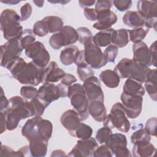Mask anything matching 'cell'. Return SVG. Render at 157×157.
Returning a JSON list of instances; mask_svg holds the SVG:
<instances>
[{
  "label": "cell",
  "instance_id": "obj_8",
  "mask_svg": "<svg viewBox=\"0 0 157 157\" xmlns=\"http://www.w3.org/2000/svg\"><path fill=\"white\" fill-rule=\"evenodd\" d=\"M84 47L85 59L88 66L91 68L98 69L106 65L107 61L104 53L101 48L94 44L93 37L84 44Z\"/></svg>",
  "mask_w": 157,
  "mask_h": 157
},
{
  "label": "cell",
  "instance_id": "obj_49",
  "mask_svg": "<svg viewBox=\"0 0 157 157\" xmlns=\"http://www.w3.org/2000/svg\"><path fill=\"white\" fill-rule=\"evenodd\" d=\"M33 11L32 7L29 3H25L20 8V17L21 21L28 20L31 15Z\"/></svg>",
  "mask_w": 157,
  "mask_h": 157
},
{
  "label": "cell",
  "instance_id": "obj_35",
  "mask_svg": "<svg viewBox=\"0 0 157 157\" xmlns=\"http://www.w3.org/2000/svg\"><path fill=\"white\" fill-rule=\"evenodd\" d=\"M35 34L31 29H25L20 38V40L23 49H26L31 44L35 42Z\"/></svg>",
  "mask_w": 157,
  "mask_h": 157
},
{
  "label": "cell",
  "instance_id": "obj_43",
  "mask_svg": "<svg viewBox=\"0 0 157 157\" xmlns=\"http://www.w3.org/2000/svg\"><path fill=\"white\" fill-rule=\"evenodd\" d=\"M78 34V40L80 44H84L90 38L93 37L92 33L90 30L86 27H80L76 29Z\"/></svg>",
  "mask_w": 157,
  "mask_h": 157
},
{
  "label": "cell",
  "instance_id": "obj_54",
  "mask_svg": "<svg viewBox=\"0 0 157 157\" xmlns=\"http://www.w3.org/2000/svg\"><path fill=\"white\" fill-rule=\"evenodd\" d=\"M150 55L152 59V65L155 67L156 66V41H154L151 45H150Z\"/></svg>",
  "mask_w": 157,
  "mask_h": 157
},
{
  "label": "cell",
  "instance_id": "obj_57",
  "mask_svg": "<svg viewBox=\"0 0 157 157\" xmlns=\"http://www.w3.org/2000/svg\"><path fill=\"white\" fill-rule=\"evenodd\" d=\"M66 156L65 152L62 150H55L52 151L51 156Z\"/></svg>",
  "mask_w": 157,
  "mask_h": 157
},
{
  "label": "cell",
  "instance_id": "obj_11",
  "mask_svg": "<svg viewBox=\"0 0 157 157\" xmlns=\"http://www.w3.org/2000/svg\"><path fill=\"white\" fill-rule=\"evenodd\" d=\"M120 99L128 118L135 119L139 116L142 109L143 96L128 95L122 92Z\"/></svg>",
  "mask_w": 157,
  "mask_h": 157
},
{
  "label": "cell",
  "instance_id": "obj_40",
  "mask_svg": "<svg viewBox=\"0 0 157 157\" xmlns=\"http://www.w3.org/2000/svg\"><path fill=\"white\" fill-rule=\"evenodd\" d=\"M33 31L35 35L39 37H44L49 33L46 23L42 20L37 21L34 24Z\"/></svg>",
  "mask_w": 157,
  "mask_h": 157
},
{
  "label": "cell",
  "instance_id": "obj_50",
  "mask_svg": "<svg viewBox=\"0 0 157 157\" xmlns=\"http://www.w3.org/2000/svg\"><path fill=\"white\" fill-rule=\"evenodd\" d=\"M76 82H77V78L74 75L71 74H66V73L65 75L63 77V78H61V84L66 87H69V86L73 85Z\"/></svg>",
  "mask_w": 157,
  "mask_h": 157
},
{
  "label": "cell",
  "instance_id": "obj_45",
  "mask_svg": "<svg viewBox=\"0 0 157 157\" xmlns=\"http://www.w3.org/2000/svg\"><path fill=\"white\" fill-rule=\"evenodd\" d=\"M112 4V1L98 0L96 1L94 9L97 13L105 10H109L110 9Z\"/></svg>",
  "mask_w": 157,
  "mask_h": 157
},
{
  "label": "cell",
  "instance_id": "obj_22",
  "mask_svg": "<svg viewBox=\"0 0 157 157\" xmlns=\"http://www.w3.org/2000/svg\"><path fill=\"white\" fill-rule=\"evenodd\" d=\"M145 88L150 98L154 101H157L156 83V69H150L148 71L145 81Z\"/></svg>",
  "mask_w": 157,
  "mask_h": 157
},
{
  "label": "cell",
  "instance_id": "obj_47",
  "mask_svg": "<svg viewBox=\"0 0 157 157\" xmlns=\"http://www.w3.org/2000/svg\"><path fill=\"white\" fill-rule=\"evenodd\" d=\"M156 123H157V119L156 117L150 118L146 122L144 129L150 136H156Z\"/></svg>",
  "mask_w": 157,
  "mask_h": 157
},
{
  "label": "cell",
  "instance_id": "obj_31",
  "mask_svg": "<svg viewBox=\"0 0 157 157\" xmlns=\"http://www.w3.org/2000/svg\"><path fill=\"white\" fill-rule=\"evenodd\" d=\"M151 136L144 128L134 131L131 136V141L134 145H145L150 142Z\"/></svg>",
  "mask_w": 157,
  "mask_h": 157
},
{
  "label": "cell",
  "instance_id": "obj_12",
  "mask_svg": "<svg viewBox=\"0 0 157 157\" xmlns=\"http://www.w3.org/2000/svg\"><path fill=\"white\" fill-rule=\"evenodd\" d=\"M116 157H129L132 155L127 148V139L121 133L112 134L105 144Z\"/></svg>",
  "mask_w": 157,
  "mask_h": 157
},
{
  "label": "cell",
  "instance_id": "obj_58",
  "mask_svg": "<svg viewBox=\"0 0 157 157\" xmlns=\"http://www.w3.org/2000/svg\"><path fill=\"white\" fill-rule=\"evenodd\" d=\"M1 2L4 4H8L10 5H16L18 3L20 2V1H17V0H1Z\"/></svg>",
  "mask_w": 157,
  "mask_h": 157
},
{
  "label": "cell",
  "instance_id": "obj_42",
  "mask_svg": "<svg viewBox=\"0 0 157 157\" xmlns=\"http://www.w3.org/2000/svg\"><path fill=\"white\" fill-rule=\"evenodd\" d=\"M77 75L82 82H84L87 78L94 76V71L90 66L83 67H77Z\"/></svg>",
  "mask_w": 157,
  "mask_h": 157
},
{
  "label": "cell",
  "instance_id": "obj_55",
  "mask_svg": "<svg viewBox=\"0 0 157 157\" xmlns=\"http://www.w3.org/2000/svg\"><path fill=\"white\" fill-rule=\"evenodd\" d=\"M78 3L81 7L85 9V8H89V7L93 6L96 3V1H94V0H80V1H78Z\"/></svg>",
  "mask_w": 157,
  "mask_h": 157
},
{
  "label": "cell",
  "instance_id": "obj_30",
  "mask_svg": "<svg viewBox=\"0 0 157 157\" xmlns=\"http://www.w3.org/2000/svg\"><path fill=\"white\" fill-rule=\"evenodd\" d=\"M42 20L45 21L49 33H51L59 32L63 27V20L57 16H47Z\"/></svg>",
  "mask_w": 157,
  "mask_h": 157
},
{
  "label": "cell",
  "instance_id": "obj_32",
  "mask_svg": "<svg viewBox=\"0 0 157 157\" xmlns=\"http://www.w3.org/2000/svg\"><path fill=\"white\" fill-rule=\"evenodd\" d=\"M62 34L65 46L75 44L78 40V34L76 29L71 26H64L59 31Z\"/></svg>",
  "mask_w": 157,
  "mask_h": 157
},
{
  "label": "cell",
  "instance_id": "obj_25",
  "mask_svg": "<svg viewBox=\"0 0 157 157\" xmlns=\"http://www.w3.org/2000/svg\"><path fill=\"white\" fill-rule=\"evenodd\" d=\"M99 78L106 86L110 88L118 87L120 82V78L118 75L111 69L102 71L99 75Z\"/></svg>",
  "mask_w": 157,
  "mask_h": 157
},
{
  "label": "cell",
  "instance_id": "obj_21",
  "mask_svg": "<svg viewBox=\"0 0 157 157\" xmlns=\"http://www.w3.org/2000/svg\"><path fill=\"white\" fill-rule=\"evenodd\" d=\"M48 140L45 139H35L29 141V150L32 156L43 157L47 152Z\"/></svg>",
  "mask_w": 157,
  "mask_h": 157
},
{
  "label": "cell",
  "instance_id": "obj_29",
  "mask_svg": "<svg viewBox=\"0 0 157 157\" xmlns=\"http://www.w3.org/2000/svg\"><path fill=\"white\" fill-rule=\"evenodd\" d=\"M129 42V30L125 28L115 30L113 36L112 44L118 48L125 47Z\"/></svg>",
  "mask_w": 157,
  "mask_h": 157
},
{
  "label": "cell",
  "instance_id": "obj_3",
  "mask_svg": "<svg viewBox=\"0 0 157 157\" xmlns=\"http://www.w3.org/2000/svg\"><path fill=\"white\" fill-rule=\"evenodd\" d=\"M21 17L13 9H4L1 14V30L3 37L7 40L20 39L23 33V27L20 25Z\"/></svg>",
  "mask_w": 157,
  "mask_h": 157
},
{
  "label": "cell",
  "instance_id": "obj_15",
  "mask_svg": "<svg viewBox=\"0 0 157 157\" xmlns=\"http://www.w3.org/2000/svg\"><path fill=\"white\" fill-rule=\"evenodd\" d=\"M133 60L144 67H149L152 65V59L149 48L143 41L134 44L132 46Z\"/></svg>",
  "mask_w": 157,
  "mask_h": 157
},
{
  "label": "cell",
  "instance_id": "obj_51",
  "mask_svg": "<svg viewBox=\"0 0 157 157\" xmlns=\"http://www.w3.org/2000/svg\"><path fill=\"white\" fill-rule=\"evenodd\" d=\"M74 63H75L77 67H83V66H88V64L86 63L85 59V55H84L83 50L78 51Z\"/></svg>",
  "mask_w": 157,
  "mask_h": 157
},
{
  "label": "cell",
  "instance_id": "obj_27",
  "mask_svg": "<svg viewBox=\"0 0 157 157\" xmlns=\"http://www.w3.org/2000/svg\"><path fill=\"white\" fill-rule=\"evenodd\" d=\"M78 48L75 45H70L61 50L59 59L61 63L65 66H69L75 62L78 52Z\"/></svg>",
  "mask_w": 157,
  "mask_h": 157
},
{
  "label": "cell",
  "instance_id": "obj_17",
  "mask_svg": "<svg viewBox=\"0 0 157 157\" xmlns=\"http://www.w3.org/2000/svg\"><path fill=\"white\" fill-rule=\"evenodd\" d=\"M97 20L93 27L98 30L102 31L111 28V26L117 21L116 14L110 10L97 13Z\"/></svg>",
  "mask_w": 157,
  "mask_h": 157
},
{
  "label": "cell",
  "instance_id": "obj_56",
  "mask_svg": "<svg viewBox=\"0 0 157 157\" xmlns=\"http://www.w3.org/2000/svg\"><path fill=\"white\" fill-rule=\"evenodd\" d=\"M7 129L6 121L3 112H1V134H2Z\"/></svg>",
  "mask_w": 157,
  "mask_h": 157
},
{
  "label": "cell",
  "instance_id": "obj_20",
  "mask_svg": "<svg viewBox=\"0 0 157 157\" xmlns=\"http://www.w3.org/2000/svg\"><path fill=\"white\" fill-rule=\"evenodd\" d=\"M88 112L93 118L98 122H103L107 116V111L104 102L99 101L90 102Z\"/></svg>",
  "mask_w": 157,
  "mask_h": 157
},
{
  "label": "cell",
  "instance_id": "obj_9",
  "mask_svg": "<svg viewBox=\"0 0 157 157\" xmlns=\"http://www.w3.org/2000/svg\"><path fill=\"white\" fill-rule=\"evenodd\" d=\"M23 48L20 39H13L7 40L1 46V66L8 68L18 58Z\"/></svg>",
  "mask_w": 157,
  "mask_h": 157
},
{
  "label": "cell",
  "instance_id": "obj_4",
  "mask_svg": "<svg viewBox=\"0 0 157 157\" xmlns=\"http://www.w3.org/2000/svg\"><path fill=\"white\" fill-rule=\"evenodd\" d=\"M150 68L144 67L128 58H122L114 68L120 78H131L142 83L145 81Z\"/></svg>",
  "mask_w": 157,
  "mask_h": 157
},
{
  "label": "cell",
  "instance_id": "obj_10",
  "mask_svg": "<svg viewBox=\"0 0 157 157\" xmlns=\"http://www.w3.org/2000/svg\"><path fill=\"white\" fill-rule=\"evenodd\" d=\"M25 54L36 66L43 69L47 66L50 60V53L39 41H35L25 49Z\"/></svg>",
  "mask_w": 157,
  "mask_h": 157
},
{
  "label": "cell",
  "instance_id": "obj_1",
  "mask_svg": "<svg viewBox=\"0 0 157 157\" xmlns=\"http://www.w3.org/2000/svg\"><path fill=\"white\" fill-rule=\"evenodd\" d=\"M7 69L13 78L21 84L36 86L42 83L45 69L38 67L33 61L26 63L23 58L19 57Z\"/></svg>",
  "mask_w": 157,
  "mask_h": 157
},
{
  "label": "cell",
  "instance_id": "obj_37",
  "mask_svg": "<svg viewBox=\"0 0 157 157\" xmlns=\"http://www.w3.org/2000/svg\"><path fill=\"white\" fill-rule=\"evenodd\" d=\"M93 134L92 128L85 123H80L79 126L75 132V137L79 139H86L91 137Z\"/></svg>",
  "mask_w": 157,
  "mask_h": 157
},
{
  "label": "cell",
  "instance_id": "obj_39",
  "mask_svg": "<svg viewBox=\"0 0 157 157\" xmlns=\"http://www.w3.org/2000/svg\"><path fill=\"white\" fill-rule=\"evenodd\" d=\"M49 44L55 50H58L65 46L64 38L60 32L53 34L49 39Z\"/></svg>",
  "mask_w": 157,
  "mask_h": 157
},
{
  "label": "cell",
  "instance_id": "obj_23",
  "mask_svg": "<svg viewBox=\"0 0 157 157\" xmlns=\"http://www.w3.org/2000/svg\"><path fill=\"white\" fill-rule=\"evenodd\" d=\"M115 29L110 28L105 30L100 31L93 36L94 44L99 47H104L110 45L112 42L113 36Z\"/></svg>",
  "mask_w": 157,
  "mask_h": 157
},
{
  "label": "cell",
  "instance_id": "obj_48",
  "mask_svg": "<svg viewBox=\"0 0 157 157\" xmlns=\"http://www.w3.org/2000/svg\"><path fill=\"white\" fill-rule=\"evenodd\" d=\"M115 7L120 12L128 10L132 5L131 0H115L112 1Z\"/></svg>",
  "mask_w": 157,
  "mask_h": 157
},
{
  "label": "cell",
  "instance_id": "obj_16",
  "mask_svg": "<svg viewBox=\"0 0 157 157\" xmlns=\"http://www.w3.org/2000/svg\"><path fill=\"white\" fill-rule=\"evenodd\" d=\"M60 120L69 133L75 137V132L81 121L78 114L74 110H67L62 114Z\"/></svg>",
  "mask_w": 157,
  "mask_h": 157
},
{
  "label": "cell",
  "instance_id": "obj_44",
  "mask_svg": "<svg viewBox=\"0 0 157 157\" xmlns=\"http://www.w3.org/2000/svg\"><path fill=\"white\" fill-rule=\"evenodd\" d=\"M113 155L110 149L104 144L96 149L94 152V157H111Z\"/></svg>",
  "mask_w": 157,
  "mask_h": 157
},
{
  "label": "cell",
  "instance_id": "obj_33",
  "mask_svg": "<svg viewBox=\"0 0 157 157\" xmlns=\"http://www.w3.org/2000/svg\"><path fill=\"white\" fill-rule=\"evenodd\" d=\"M0 155L1 156H28L29 155V150L28 146L26 145L15 151L10 147L1 144Z\"/></svg>",
  "mask_w": 157,
  "mask_h": 157
},
{
  "label": "cell",
  "instance_id": "obj_14",
  "mask_svg": "<svg viewBox=\"0 0 157 157\" xmlns=\"http://www.w3.org/2000/svg\"><path fill=\"white\" fill-rule=\"evenodd\" d=\"M82 85L90 102L95 101L104 102V92L98 77L92 76L87 78Z\"/></svg>",
  "mask_w": 157,
  "mask_h": 157
},
{
  "label": "cell",
  "instance_id": "obj_18",
  "mask_svg": "<svg viewBox=\"0 0 157 157\" xmlns=\"http://www.w3.org/2000/svg\"><path fill=\"white\" fill-rule=\"evenodd\" d=\"M137 12L144 21L157 18V1L140 0L137 3Z\"/></svg>",
  "mask_w": 157,
  "mask_h": 157
},
{
  "label": "cell",
  "instance_id": "obj_28",
  "mask_svg": "<svg viewBox=\"0 0 157 157\" xmlns=\"http://www.w3.org/2000/svg\"><path fill=\"white\" fill-rule=\"evenodd\" d=\"M156 151V148L150 142L145 145H134L132 155L135 157H149L153 156Z\"/></svg>",
  "mask_w": 157,
  "mask_h": 157
},
{
  "label": "cell",
  "instance_id": "obj_41",
  "mask_svg": "<svg viewBox=\"0 0 157 157\" xmlns=\"http://www.w3.org/2000/svg\"><path fill=\"white\" fill-rule=\"evenodd\" d=\"M118 48L114 45H109L104 52V55L106 61L109 63H114L118 55Z\"/></svg>",
  "mask_w": 157,
  "mask_h": 157
},
{
  "label": "cell",
  "instance_id": "obj_5",
  "mask_svg": "<svg viewBox=\"0 0 157 157\" xmlns=\"http://www.w3.org/2000/svg\"><path fill=\"white\" fill-rule=\"evenodd\" d=\"M67 97L74 110L78 114L81 121H85L89 116L90 102L86 96L83 85L74 83L67 88Z\"/></svg>",
  "mask_w": 157,
  "mask_h": 157
},
{
  "label": "cell",
  "instance_id": "obj_19",
  "mask_svg": "<svg viewBox=\"0 0 157 157\" xmlns=\"http://www.w3.org/2000/svg\"><path fill=\"white\" fill-rule=\"evenodd\" d=\"M64 71L59 68L55 61H50L44 69L42 83H56L65 75Z\"/></svg>",
  "mask_w": 157,
  "mask_h": 157
},
{
  "label": "cell",
  "instance_id": "obj_36",
  "mask_svg": "<svg viewBox=\"0 0 157 157\" xmlns=\"http://www.w3.org/2000/svg\"><path fill=\"white\" fill-rule=\"evenodd\" d=\"M38 90L33 86H23L20 89V94L26 101H31L37 98Z\"/></svg>",
  "mask_w": 157,
  "mask_h": 157
},
{
  "label": "cell",
  "instance_id": "obj_7",
  "mask_svg": "<svg viewBox=\"0 0 157 157\" xmlns=\"http://www.w3.org/2000/svg\"><path fill=\"white\" fill-rule=\"evenodd\" d=\"M67 88L63 85L44 83L38 90L37 98L47 107L53 101L67 96Z\"/></svg>",
  "mask_w": 157,
  "mask_h": 157
},
{
  "label": "cell",
  "instance_id": "obj_34",
  "mask_svg": "<svg viewBox=\"0 0 157 157\" xmlns=\"http://www.w3.org/2000/svg\"><path fill=\"white\" fill-rule=\"evenodd\" d=\"M149 31V29L145 26L135 28L132 30H129V40L134 44L142 41Z\"/></svg>",
  "mask_w": 157,
  "mask_h": 157
},
{
  "label": "cell",
  "instance_id": "obj_59",
  "mask_svg": "<svg viewBox=\"0 0 157 157\" xmlns=\"http://www.w3.org/2000/svg\"><path fill=\"white\" fill-rule=\"evenodd\" d=\"M33 2L36 4V6L39 7H42L44 5V1H33Z\"/></svg>",
  "mask_w": 157,
  "mask_h": 157
},
{
  "label": "cell",
  "instance_id": "obj_6",
  "mask_svg": "<svg viewBox=\"0 0 157 157\" xmlns=\"http://www.w3.org/2000/svg\"><path fill=\"white\" fill-rule=\"evenodd\" d=\"M103 126L111 129L115 128L122 132L129 131L131 124L121 103L116 102L113 105L110 113L107 115L103 121Z\"/></svg>",
  "mask_w": 157,
  "mask_h": 157
},
{
  "label": "cell",
  "instance_id": "obj_24",
  "mask_svg": "<svg viewBox=\"0 0 157 157\" xmlns=\"http://www.w3.org/2000/svg\"><path fill=\"white\" fill-rule=\"evenodd\" d=\"M123 92L128 95L143 96L145 94V88L142 83L128 78L124 82Z\"/></svg>",
  "mask_w": 157,
  "mask_h": 157
},
{
  "label": "cell",
  "instance_id": "obj_53",
  "mask_svg": "<svg viewBox=\"0 0 157 157\" xmlns=\"http://www.w3.org/2000/svg\"><path fill=\"white\" fill-rule=\"evenodd\" d=\"M1 112H4L5 110H6L9 107L10 104L9 100L7 99L6 96H5L4 93V90L2 88H1Z\"/></svg>",
  "mask_w": 157,
  "mask_h": 157
},
{
  "label": "cell",
  "instance_id": "obj_26",
  "mask_svg": "<svg viewBox=\"0 0 157 157\" xmlns=\"http://www.w3.org/2000/svg\"><path fill=\"white\" fill-rule=\"evenodd\" d=\"M124 25L130 28H137L144 26V20L137 11H127L123 17Z\"/></svg>",
  "mask_w": 157,
  "mask_h": 157
},
{
  "label": "cell",
  "instance_id": "obj_13",
  "mask_svg": "<svg viewBox=\"0 0 157 157\" xmlns=\"http://www.w3.org/2000/svg\"><path fill=\"white\" fill-rule=\"evenodd\" d=\"M98 147V142L96 139L90 137L86 139H80L77 140L76 145L72 149L67 156H82L91 157Z\"/></svg>",
  "mask_w": 157,
  "mask_h": 157
},
{
  "label": "cell",
  "instance_id": "obj_38",
  "mask_svg": "<svg viewBox=\"0 0 157 157\" xmlns=\"http://www.w3.org/2000/svg\"><path fill=\"white\" fill-rule=\"evenodd\" d=\"M112 134V131L110 128L103 126L98 130L96 134V140L100 144H105Z\"/></svg>",
  "mask_w": 157,
  "mask_h": 157
},
{
  "label": "cell",
  "instance_id": "obj_2",
  "mask_svg": "<svg viewBox=\"0 0 157 157\" xmlns=\"http://www.w3.org/2000/svg\"><path fill=\"white\" fill-rule=\"evenodd\" d=\"M10 105L3 112L9 131L16 129L20 120L35 116V112L30 101L15 96L9 99Z\"/></svg>",
  "mask_w": 157,
  "mask_h": 157
},
{
  "label": "cell",
  "instance_id": "obj_46",
  "mask_svg": "<svg viewBox=\"0 0 157 157\" xmlns=\"http://www.w3.org/2000/svg\"><path fill=\"white\" fill-rule=\"evenodd\" d=\"M30 101L33 105L35 112V116H42L47 107L37 98Z\"/></svg>",
  "mask_w": 157,
  "mask_h": 157
},
{
  "label": "cell",
  "instance_id": "obj_52",
  "mask_svg": "<svg viewBox=\"0 0 157 157\" xmlns=\"http://www.w3.org/2000/svg\"><path fill=\"white\" fill-rule=\"evenodd\" d=\"M84 15L86 18L90 21L97 20V12L93 8H85L84 9Z\"/></svg>",
  "mask_w": 157,
  "mask_h": 157
}]
</instances>
